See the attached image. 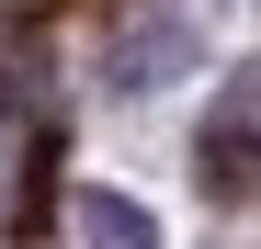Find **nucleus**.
<instances>
[{
	"label": "nucleus",
	"instance_id": "f03ea898",
	"mask_svg": "<svg viewBox=\"0 0 261 249\" xmlns=\"http://www.w3.org/2000/svg\"><path fill=\"white\" fill-rule=\"evenodd\" d=\"M193 57H204V23H193V12H137V23H114L102 79H114V91H170Z\"/></svg>",
	"mask_w": 261,
	"mask_h": 249
},
{
	"label": "nucleus",
	"instance_id": "7ed1b4c3",
	"mask_svg": "<svg viewBox=\"0 0 261 249\" xmlns=\"http://www.w3.org/2000/svg\"><path fill=\"white\" fill-rule=\"evenodd\" d=\"M80 249H159V215L137 193H80Z\"/></svg>",
	"mask_w": 261,
	"mask_h": 249
},
{
	"label": "nucleus",
	"instance_id": "f257e3e1",
	"mask_svg": "<svg viewBox=\"0 0 261 249\" xmlns=\"http://www.w3.org/2000/svg\"><path fill=\"white\" fill-rule=\"evenodd\" d=\"M193 181L216 204H261V68H239L227 91H216L204 136H193Z\"/></svg>",
	"mask_w": 261,
	"mask_h": 249
}]
</instances>
